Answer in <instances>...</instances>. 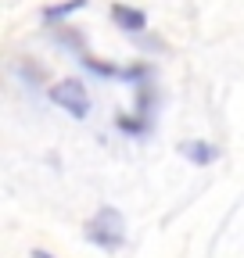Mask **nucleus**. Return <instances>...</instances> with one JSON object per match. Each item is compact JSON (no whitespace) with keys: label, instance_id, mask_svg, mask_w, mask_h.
Returning a JSON list of instances; mask_svg holds the SVG:
<instances>
[{"label":"nucleus","instance_id":"9d476101","mask_svg":"<svg viewBox=\"0 0 244 258\" xmlns=\"http://www.w3.org/2000/svg\"><path fill=\"white\" fill-rule=\"evenodd\" d=\"M29 258H54L50 251H43V247H33V254H29Z\"/></svg>","mask_w":244,"mask_h":258},{"label":"nucleus","instance_id":"f257e3e1","mask_svg":"<svg viewBox=\"0 0 244 258\" xmlns=\"http://www.w3.org/2000/svg\"><path fill=\"white\" fill-rule=\"evenodd\" d=\"M83 237L94 244V247H101V251L115 254V251L126 247V219H122V212H118V208L104 205V208H97V212H94V219H86Z\"/></svg>","mask_w":244,"mask_h":258},{"label":"nucleus","instance_id":"39448f33","mask_svg":"<svg viewBox=\"0 0 244 258\" xmlns=\"http://www.w3.org/2000/svg\"><path fill=\"white\" fill-rule=\"evenodd\" d=\"M79 69L83 72H90V76H97V79H126V69L122 64H111V61H101V57H94V54H79Z\"/></svg>","mask_w":244,"mask_h":258},{"label":"nucleus","instance_id":"0eeeda50","mask_svg":"<svg viewBox=\"0 0 244 258\" xmlns=\"http://www.w3.org/2000/svg\"><path fill=\"white\" fill-rule=\"evenodd\" d=\"M151 118H144V115H137V111H130V115H118L115 118V129L118 133H126V137H133V140H144V137H151Z\"/></svg>","mask_w":244,"mask_h":258},{"label":"nucleus","instance_id":"f03ea898","mask_svg":"<svg viewBox=\"0 0 244 258\" xmlns=\"http://www.w3.org/2000/svg\"><path fill=\"white\" fill-rule=\"evenodd\" d=\"M47 97H50V101L65 111V115H72L76 122H83L90 111H94V101H90L83 79H61V83H54V86L47 90Z\"/></svg>","mask_w":244,"mask_h":258},{"label":"nucleus","instance_id":"1a4fd4ad","mask_svg":"<svg viewBox=\"0 0 244 258\" xmlns=\"http://www.w3.org/2000/svg\"><path fill=\"white\" fill-rule=\"evenodd\" d=\"M54 43H61V47H69V50H76V54H83L86 47H83V36L76 29H57L54 32Z\"/></svg>","mask_w":244,"mask_h":258},{"label":"nucleus","instance_id":"423d86ee","mask_svg":"<svg viewBox=\"0 0 244 258\" xmlns=\"http://www.w3.org/2000/svg\"><path fill=\"white\" fill-rule=\"evenodd\" d=\"M83 8H90V0H61V4H47V8L40 11V22H43V25L65 22V18H72L76 11H83Z\"/></svg>","mask_w":244,"mask_h":258},{"label":"nucleus","instance_id":"7ed1b4c3","mask_svg":"<svg viewBox=\"0 0 244 258\" xmlns=\"http://www.w3.org/2000/svg\"><path fill=\"white\" fill-rule=\"evenodd\" d=\"M108 15H111L115 29L130 32V36H140V32H147V11H140V8H130V4H111V8H108Z\"/></svg>","mask_w":244,"mask_h":258},{"label":"nucleus","instance_id":"20e7f679","mask_svg":"<svg viewBox=\"0 0 244 258\" xmlns=\"http://www.w3.org/2000/svg\"><path fill=\"white\" fill-rule=\"evenodd\" d=\"M179 154L187 158L191 165H198V169L212 165V161H219V147L208 144V140H183V144H179Z\"/></svg>","mask_w":244,"mask_h":258},{"label":"nucleus","instance_id":"6e6552de","mask_svg":"<svg viewBox=\"0 0 244 258\" xmlns=\"http://www.w3.org/2000/svg\"><path fill=\"white\" fill-rule=\"evenodd\" d=\"M15 72H18L29 86H40V83H43V69H40V64H33V61H15Z\"/></svg>","mask_w":244,"mask_h":258}]
</instances>
